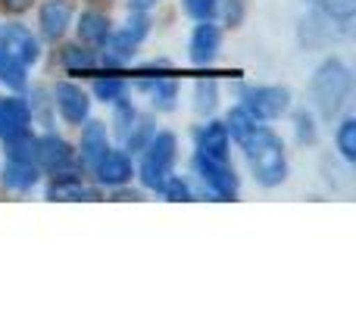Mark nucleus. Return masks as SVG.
Returning <instances> with one entry per match:
<instances>
[{"label":"nucleus","mask_w":356,"mask_h":312,"mask_svg":"<svg viewBox=\"0 0 356 312\" xmlns=\"http://www.w3.org/2000/svg\"><path fill=\"white\" fill-rule=\"evenodd\" d=\"M241 154L247 159V169H250L253 181L259 188L272 190V188H282L288 181V172H291V163H288V147H284L282 135H278L272 125L259 122L253 129V135L241 144Z\"/></svg>","instance_id":"nucleus-1"},{"label":"nucleus","mask_w":356,"mask_h":312,"mask_svg":"<svg viewBox=\"0 0 356 312\" xmlns=\"http://www.w3.org/2000/svg\"><path fill=\"white\" fill-rule=\"evenodd\" d=\"M353 91V72L338 54L322 56V63L313 69L309 79V97H313V110L319 119L334 122L344 113L347 100Z\"/></svg>","instance_id":"nucleus-2"},{"label":"nucleus","mask_w":356,"mask_h":312,"mask_svg":"<svg viewBox=\"0 0 356 312\" xmlns=\"http://www.w3.org/2000/svg\"><path fill=\"white\" fill-rule=\"evenodd\" d=\"M135 181L138 188H144L147 194H156L160 184L175 172L178 163V135L169 129H156V135L150 138V144L135 156Z\"/></svg>","instance_id":"nucleus-3"},{"label":"nucleus","mask_w":356,"mask_h":312,"mask_svg":"<svg viewBox=\"0 0 356 312\" xmlns=\"http://www.w3.org/2000/svg\"><path fill=\"white\" fill-rule=\"evenodd\" d=\"M191 178L200 184V194L216 203H232L241 197V175L232 159H209L194 154L191 156Z\"/></svg>","instance_id":"nucleus-4"},{"label":"nucleus","mask_w":356,"mask_h":312,"mask_svg":"<svg viewBox=\"0 0 356 312\" xmlns=\"http://www.w3.org/2000/svg\"><path fill=\"white\" fill-rule=\"evenodd\" d=\"M50 91V104H54V113L63 125L69 129H79L81 122L94 116V97L88 91V85H81V79H69V75H60L47 85Z\"/></svg>","instance_id":"nucleus-5"},{"label":"nucleus","mask_w":356,"mask_h":312,"mask_svg":"<svg viewBox=\"0 0 356 312\" xmlns=\"http://www.w3.org/2000/svg\"><path fill=\"white\" fill-rule=\"evenodd\" d=\"M238 104L244 106L257 122L272 125L291 113V106H294V91H291L288 85H241Z\"/></svg>","instance_id":"nucleus-6"},{"label":"nucleus","mask_w":356,"mask_h":312,"mask_svg":"<svg viewBox=\"0 0 356 312\" xmlns=\"http://www.w3.org/2000/svg\"><path fill=\"white\" fill-rule=\"evenodd\" d=\"M75 10H79V0H38L35 3V25L44 47H54V44L66 41L72 35V22H75Z\"/></svg>","instance_id":"nucleus-7"},{"label":"nucleus","mask_w":356,"mask_h":312,"mask_svg":"<svg viewBox=\"0 0 356 312\" xmlns=\"http://www.w3.org/2000/svg\"><path fill=\"white\" fill-rule=\"evenodd\" d=\"M44 200L50 203H97L106 197L104 188L88 178L85 169H69V172H56V175H44Z\"/></svg>","instance_id":"nucleus-8"},{"label":"nucleus","mask_w":356,"mask_h":312,"mask_svg":"<svg viewBox=\"0 0 356 312\" xmlns=\"http://www.w3.org/2000/svg\"><path fill=\"white\" fill-rule=\"evenodd\" d=\"M0 50L10 54L13 60H19L25 69H35L44 60V44L38 38V31L31 25H25L22 19H3L0 22Z\"/></svg>","instance_id":"nucleus-9"},{"label":"nucleus","mask_w":356,"mask_h":312,"mask_svg":"<svg viewBox=\"0 0 356 312\" xmlns=\"http://www.w3.org/2000/svg\"><path fill=\"white\" fill-rule=\"evenodd\" d=\"M35 165L44 175H56V172H69V169H81L75 144L66 135H60L56 129H44L38 131L35 141Z\"/></svg>","instance_id":"nucleus-10"},{"label":"nucleus","mask_w":356,"mask_h":312,"mask_svg":"<svg viewBox=\"0 0 356 312\" xmlns=\"http://www.w3.org/2000/svg\"><path fill=\"white\" fill-rule=\"evenodd\" d=\"M88 178H91L97 188H104V190L131 184V181H135V156H129L122 147H119V144H113V147H106L104 154L91 163Z\"/></svg>","instance_id":"nucleus-11"},{"label":"nucleus","mask_w":356,"mask_h":312,"mask_svg":"<svg viewBox=\"0 0 356 312\" xmlns=\"http://www.w3.org/2000/svg\"><path fill=\"white\" fill-rule=\"evenodd\" d=\"M116 28V19H113L110 6H97V3H79L75 10V22H72V35L79 44L97 50L106 38Z\"/></svg>","instance_id":"nucleus-12"},{"label":"nucleus","mask_w":356,"mask_h":312,"mask_svg":"<svg viewBox=\"0 0 356 312\" xmlns=\"http://www.w3.org/2000/svg\"><path fill=\"white\" fill-rule=\"evenodd\" d=\"M222 38H225V28L219 25V19H203V22H194L188 38V60L194 69H213L216 60L222 54Z\"/></svg>","instance_id":"nucleus-13"},{"label":"nucleus","mask_w":356,"mask_h":312,"mask_svg":"<svg viewBox=\"0 0 356 312\" xmlns=\"http://www.w3.org/2000/svg\"><path fill=\"white\" fill-rule=\"evenodd\" d=\"M50 56H54V69L60 75H69V79H91V75H97V50L79 44L75 38L54 44Z\"/></svg>","instance_id":"nucleus-14"},{"label":"nucleus","mask_w":356,"mask_h":312,"mask_svg":"<svg viewBox=\"0 0 356 312\" xmlns=\"http://www.w3.org/2000/svg\"><path fill=\"white\" fill-rule=\"evenodd\" d=\"M131 91L144 94L150 104V113L156 116H169L178 110V97H181V85H178L175 72L156 75V79H129Z\"/></svg>","instance_id":"nucleus-15"},{"label":"nucleus","mask_w":356,"mask_h":312,"mask_svg":"<svg viewBox=\"0 0 356 312\" xmlns=\"http://www.w3.org/2000/svg\"><path fill=\"white\" fill-rule=\"evenodd\" d=\"M191 141H194V154L209 156V159H232V138H228V129L222 119L209 116L200 119V125H194L191 131Z\"/></svg>","instance_id":"nucleus-16"},{"label":"nucleus","mask_w":356,"mask_h":312,"mask_svg":"<svg viewBox=\"0 0 356 312\" xmlns=\"http://www.w3.org/2000/svg\"><path fill=\"white\" fill-rule=\"evenodd\" d=\"M44 181V172L35 163H19V159H3L0 163V190L6 197H29Z\"/></svg>","instance_id":"nucleus-17"},{"label":"nucleus","mask_w":356,"mask_h":312,"mask_svg":"<svg viewBox=\"0 0 356 312\" xmlns=\"http://www.w3.org/2000/svg\"><path fill=\"white\" fill-rule=\"evenodd\" d=\"M79 138H75V154H79V163L81 169H91V163L97 159L100 154H104L106 147H113V138H110V129H106L104 119H88V122H81L79 129Z\"/></svg>","instance_id":"nucleus-18"},{"label":"nucleus","mask_w":356,"mask_h":312,"mask_svg":"<svg viewBox=\"0 0 356 312\" xmlns=\"http://www.w3.org/2000/svg\"><path fill=\"white\" fill-rule=\"evenodd\" d=\"M31 110H29V100L22 94H0V141H10L16 135H25L31 131Z\"/></svg>","instance_id":"nucleus-19"},{"label":"nucleus","mask_w":356,"mask_h":312,"mask_svg":"<svg viewBox=\"0 0 356 312\" xmlns=\"http://www.w3.org/2000/svg\"><path fill=\"white\" fill-rule=\"evenodd\" d=\"M332 41H341V31L328 22L322 13H316L309 6V13H303L297 19V44L303 50H325Z\"/></svg>","instance_id":"nucleus-20"},{"label":"nucleus","mask_w":356,"mask_h":312,"mask_svg":"<svg viewBox=\"0 0 356 312\" xmlns=\"http://www.w3.org/2000/svg\"><path fill=\"white\" fill-rule=\"evenodd\" d=\"M88 91H91V97L104 106L116 104L119 97L131 94L129 72H97V75H91V79H88Z\"/></svg>","instance_id":"nucleus-21"},{"label":"nucleus","mask_w":356,"mask_h":312,"mask_svg":"<svg viewBox=\"0 0 356 312\" xmlns=\"http://www.w3.org/2000/svg\"><path fill=\"white\" fill-rule=\"evenodd\" d=\"M191 110L197 119H209L219 110V79L213 75V69H207V75L194 79L191 88Z\"/></svg>","instance_id":"nucleus-22"},{"label":"nucleus","mask_w":356,"mask_h":312,"mask_svg":"<svg viewBox=\"0 0 356 312\" xmlns=\"http://www.w3.org/2000/svg\"><path fill=\"white\" fill-rule=\"evenodd\" d=\"M316 13L328 19L334 28L341 31V38H350L353 35V22H356V0H313Z\"/></svg>","instance_id":"nucleus-23"},{"label":"nucleus","mask_w":356,"mask_h":312,"mask_svg":"<svg viewBox=\"0 0 356 312\" xmlns=\"http://www.w3.org/2000/svg\"><path fill=\"white\" fill-rule=\"evenodd\" d=\"M138 113H141V106L131 100V94H125V97H119L116 104H110V122H106V129H110L113 144L125 141V135H129V129L135 125Z\"/></svg>","instance_id":"nucleus-24"},{"label":"nucleus","mask_w":356,"mask_h":312,"mask_svg":"<svg viewBox=\"0 0 356 312\" xmlns=\"http://www.w3.org/2000/svg\"><path fill=\"white\" fill-rule=\"evenodd\" d=\"M25 100H29V110H31V125L35 129H54L56 125V113H54V104H50V91L47 85H31L25 88Z\"/></svg>","instance_id":"nucleus-25"},{"label":"nucleus","mask_w":356,"mask_h":312,"mask_svg":"<svg viewBox=\"0 0 356 312\" xmlns=\"http://www.w3.org/2000/svg\"><path fill=\"white\" fill-rule=\"evenodd\" d=\"M156 129H160V122H156V113H150V110L144 113L141 110V113H138V119H135V125L129 129V135H125V141L119 144V147H122L129 156H138L150 144V138L156 135Z\"/></svg>","instance_id":"nucleus-26"},{"label":"nucleus","mask_w":356,"mask_h":312,"mask_svg":"<svg viewBox=\"0 0 356 312\" xmlns=\"http://www.w3.org/2000/svg\"><path fill=\"white\" fill-rule=\"evenodd\" d=\"M288 116H291L297 147H316L319 144V116L313 110H294V106H291Z\"/></svg>","instance_id":"nucleus-27"},{"label":"nucleus","mask_w":356,"mask_h":312,"mask_svg":"<svg viewBox=\"0 0 356 312\" xmlns=\"http://www.w3.org/2000/svg\"><path fill=\"white\" fill-rule=\"evenodd\" d=\"M31 69H25L19 60H13L10 54H3L0 50V88L3 91H10V94H22L25 88H29V81H31Z\"/></svg>","instance_id":"nucleus-28"},{"label":"nucleus","mask_w":356,"mask_h":312,"mask_svg":"<svg viewBox=\"0 0 356 312\" xmlns=\"http://www.w3.org/2000/svg\"><path fill=\"white\" fill-rule=\"evenodd\" d=\"M222 122H225L228 138H232V144H234V147H241V144H244L247 138L253 135V129H257V125H259L257 119H253L250 113H247L241 104H234L232 110H228L225 116H222Z\"/></svg>","instance_id":"nucleus-29"},{"label":"nucleus","mask_w":356,"mask_h":312,"mask_svg":"<svg viewBox=\"0 0 356 312\" xmlns=\"http://www.w3.org/2000/svg\"><path fill=\"white\" fill-rule=\"evenodd\" d=\"M156 194H160L163 200H169V203H194L197 200V184H194V178H191V175L172 172V175L160 184V190H156Z\"/></svg>","instance_id":"nucleus-30"},{"label":"nucleus","mask_w":356,"mask_h":312,"mask_svg":"<svg viewBox=\"0 0 356 312\" xmlns=\"http://www.w3.org/2000/svg\"><path fill=\"white\" fill-rule=\"evenodd\" d=\"M338 129H334V147H338V156L344 159L347 165L356 163V116H338Z\"/></svg>","instance_id":"nucleus-31"},{"label":"nucleus","mask_w":356,"mask_h":312,"mask_svg":"<svg viewBox=\"0 0 356 312\" xmlns=\"http://www.w3.org/2000/svg\"><path fill=\"white\" fill-rule=\"evenodd\" d=\"M35 141H38V131H25V135H16L10 141H0L3 147V159H19V163H35Z\"/></svg>","instance_id":"nucleus-32"},{"label":"nucleus","mask_w":356,"mask_h":312,"mask_svg":"<svg viewBox=\"0 0 356 312\" xmlns=\"http://www.w3.org/2000/svg\"><path fill=\"white\" fill-rule=\"evenodd\" d=\"M119 28H122L135 44L144 47V41H147L156 28V13H129V19H125Z\"/></svg>","instance_id":"nucleus-33"},{"label":"nucleus","mask_w":356,"mask_h":312,"mask_svg":"<svg viewBox=\"0 0 356 312\" xmlns=\"http://www.w3.org/2000/svg\"><path fill=\"white\" fill-rule=\"evenodd\" d=\"M247 10H250L247 0H219V25L228 31H238L247 22Z\"/></svg>","instance_id":"nucleus-34"},{"label":"nucleus","mask_w":356,"mask_h":312,"mask_svg":"<svg viewBox=\"0 0 356 312\" xmlns=\"http://www.w3.org/2000/svg\"><path fill=\"white\" fill-rule=\"evenodd\" d=\"M181 13L191 19V22L219 19V0H181Z\"/></svg>","instance_id":"nucleus-35"},{"label":"nucleus","mask_w":356,"mask_h":312,"mask_svg":"<svg viewBox=\"0 0 356 312\" xmlns=\"http://www.w3.org/2000/svg\"><path fill=\"white\" fill-rule=\"evenodd\" d=\"M104 200H113V203H141V200H147V190L135 188V181H131V184H122V188L106 190Z\"/></svg>","instance_id":"nucleus-36"},{"label":"nucleus","mask_w":356,"mask_h":312,"mask_svg":"<svg viewBox=\"0 0 356 312\" xmlns=\"http://www.w3.org/2000/svg\"><path fill=\"white\" fill-rule=\"evenodd\" d=\"M38 0H0V16L3 19H25L35 10Z\"/></svg>","instance_id":"nucleus-37"},{"label":"nucleus","mask_w":356,"mask_h":312,"mask_svg":"<svg viewBox=\"0 0 356 312\" xmlns=\"http://www.w3.org/2000/svg\"><path fill=\"white\" fill-rule=\"evenodd\" d=\"M129 13H160L163 0H122Z\"/></svg>","instance_id":"nucleus-38"},{"label":"nucleus","mask_w":356,"mask_h":312,"mask_svg":"<svg viewBox=\"0 0 356 312\" xmlns=\"http://www.w3.org/2000/svg\"><path fill=\"white\" fill-rule=\"evenodd\" d=\"M79 3H97V6H113L116 0H79Z\"/></svg>","instance_id":"nucleus-39"}]
</instances>
